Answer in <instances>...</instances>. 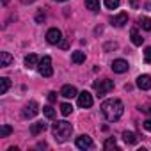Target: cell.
<instances>
[{
    "instance_id": "1",
    "label": "cell",
    "mask_w": 151,
    "mask_h": 151,
    "mask_svg": "<svg viewBox=\"0 0 151 151\" xmlns=\"http://www.w3.org/2000/svg\"><path fill=\"white\" fill-rule=\"evenodd\" d=\"M101 112L105 116V119L109 123H116L121 119L123 112H124V107H123V101L117 100V98H110V100H105L101 103Z\"/></svg>"
},
{
    "instance_id": "2",
    "label": "cell",
    "mask_w": 151,
    "mask_h": 151,
    "mask_svg": "<svg viewBox=\"0 0 151 151\" xmlns=\"http://www.w3.org/2000/svg\"><path fill=\"white\" fill-rule=\"evenodd\" d=\"M52 133H53L57 142H66L71 137V133H73V126L68 121H57L52 126Z\"/></svg>"
},
{
    "instance_id": "3",
    "label": "cell",
    "mask_w": 151,
    "mask_h": 151,
    "mask_svg": "<svg viewBox=\"0 0 151 151\" xmlns=\"http://www.w3.org/2000/svg\"><path fill=\"white\" fill-rule=\"evenodd\" d=\"M37 69H39V73L43 75V77H52L53 75V68H52V59L48 57V55H45L41 60H39V64H37Z\"/></svg>"
},
{
    "instance_id": "4",
    "label": "cell",
    "mask_w": 151,
    "mask_h": 151,
    "mask_svg": "<svg viewBox=\"0 0 151 151\" xmlns=\"http://www.w3.org/2000/svg\"><path fill=\"white\" fill-rule=\"evenodd\" d=\"M94 89H96L98 96H105V94H109V93L114 89V82L109 80V78L100 80V82H94Z\"/></svg>"
},
{
    "instance_id": "5",
    "label": "cell",
    "mask_w": 151,
    "mask_h": 151,
    "mask_svg": "<svg viewBox=\"0 0 151 151\" xmlns=\"http://www.w3.org/2000/svg\"><path fill=\"white\" fill-rule=\"evenodd\" d=\"M78 107L80 109H91L93 107V94L91 93H87V91H82V93H78Z\"/></svg>"
},
{
    "instance_id": "6",
    "label": "cell",
    "mask_w": 151,
    "mask_h": 151,
    "mask_svg": "<svg viewBox=\"0 0 151 151\" xmlns=\"http://www.w3.org/2000/svg\"><path fill=\"white\" fill-rule=\"evenodd\" d=\"M37 112H39V105H37V101H29V103L25 105L22 116H23L25 119H30V117H34Z\"/></svg>"
},
{
    "instance_id": "7",
    "label": "cell",
    "mask_w": 151,
    "mask_h": 151,
    "mask_svg": "<svg viewBox=\"0 0 151 151\" xmlns=\"http://www.w3.org/2000/svg\"><path fill=\"white\" fill-rule=\"evenodd\" d=\"M46 41H48L50 45H60V41H62V32H60L59 29H50V30L46 32Z\"/></svg>"
},
{
    "instance_id": "8",
    "label": "cell",
    "mask_w": 151,
    "mask_h": 151,
    "mask_svg": "<svg viewBox=\"0 0 151 151\" xmlns=\"http://www.w3.org/2000/svg\"><path fill=\"white\" fill-rule=\"evenodd\" d=\"M75 146L78 149H89V147H93V139L89 135H78L77 140H75Z\"/></svg>"
},
{
    "instance_id": "9",
    "label": "cell",
    "mask_w": 151,
    "mask_h": 151,
    "mask_svg": "<svg viewBox=\"0 0 151 151\" xmlns=\"http://www.w3.org/2000/svg\"><path fill=\"white\" fill-rule=\"evenodd\" d=\"M137 87L142 91H149L151 89V77L149 75H140L137 78Z\"/></svg>"
},
{
    "instance_id": "10",
    "label": "cell",
    "mask_w": 151,
    "mask_h": 151,
    "mask_svg": "<svg viewBox=\"0 0 151 151\" xmlns=\"http://www.w3.org/2000/svg\"><path fill=\"white\" fill-rule=\"evenodd\" d=\"M112 71L114 73H124V71H128V62L124 59H116L112 62Z\"/></svg>"
},
{
    "instance_id": "11",
    "label": "cell",
    "mask_w": 151,
    "mask_h": 151,
    "mask_svg": "<svg viewBox=\"0 0 151 151\" xmlns=\"http://www.w3.org/2000/svg\"><path fill=\"white\" fill-rule=\"evenodd\" d=\"M126 23H128V14L126 13H119L117 16L112 18V25L114 27H124Z\"/></svg>"
},
{
    "instance_id": "12",
    "label": "cell",
    "mask_w": 151,
    "mask_h": 151,
    "mask_svg": "<svg viewBox=\"0 0 151 151\" xmlns=\"http://www.w3.org/2000/svg\"><path fill=\"white\" fill-rule=\"evenodd\" d=\"M60 94L64 98H75V96H78V91H77V87H75V86H64L60 89Z\"/></svg>"
},
{
    "instance_id": "13",
    "label": "cell",
    "mask_w": 151,
    "mask_h": 151,
    "mask_svg": "<svg viewBox=\"0 0 151 151\" xmlns=\"http://www.w3.org/2000/svg\"><path fill=\"white\" fill-rule=\"evenodd\" d=\"M13 55L11 53H7V52H0V68H7V66H11L13 64Z\"/></svg>"
},
{
    "instance_id": "14",
    "label": "cell",
    "mask_w": 151,
    "mask_h": 151,
    "mask_svg": "<svg viewBox=\"0 0 151 151\" xmlns=\"http://www.w3.org/2000/svg\"><path fill=\"white\" fill-rule=\"evenodd\" d=\"M45 130H46V123H43V121L32 123V126H30V133H32V135H39V133L45 132Z\"/></svg>"
},
{
    "instance_id": "15",
    "label": "cell",
    "mask_w": 151,
    "mask_h": 151,
    "mask_svg": "<svg viewBox=\"0 0 151 151\" xmlns=\"http://www.w3.org/2000/svg\"><path fill=\"white\" fill-rule=\"evenodd\" d=\"M37 64H39V59H37V55H36V53H30V55H27V57H25V66H27L29 69L36 68Z\"/></svg>"
},
{
    "instance_id": "16",
    "label": "cell",
    "mask_w": 151,
    "mask_h": 151,
    "mask_svg": "<svg viewBox=\"0 0 151 151\" xmlns=\"http://www.w3.org/2000/svg\"><path fill=\"white\" fill-rule=\"evenodd\" d=\"M130 36H132V43H133L135 46H140V45L144 43V37H142V36L139 34V30H137V29H132Z\"/></svg>"
},
{
    "instance_id": "17",
    "label": "cell",
    "mask_w": 151,
    "mask_h": 151,
    "mask_svg": "<svg viewBox=\"0 0 151 151\" xmlns=\"http://www.w3.org/2000/svg\"><path fill=\"white\" fill-rule=\"evenodd\" d=\"M84 60H86V53H84V52L78 50V52H73V53H71V62H73V64H82Z\"/></svg>"
},
{
    "instance_id": "18",
    "label": "cell",
    "mask_w": 151,
    "mask_h": 151,
    "mask_svg": "<svg viewBox=\"0 0 151 151\" xmlns=\"http://www.w3.org/2000/svg\"><path fill=\"white\" fill-rule=\"evenodd\" d=\"M86 7L93 13H98L100 11V0H86Z\"/></svg>"
},
{
    "instance_id": "19",
    "label": "cell",
    "mask_w": 151,
    "mask_h": 151,
    "mask_svg": "<svg viewBox=\"0 0 151 151\" xmlns=\"http://www.w3.org/2000/svg\"><path fill=\"white\" fill-rule=\"evenodd\" d=\"M123 139H124L126 144H135V142H137V135H135L133 132H124V133H123Z\"/></svg>"
},
{
    "instance_id": "20",
    "label": "cell",
    "mask_w": 151,
    "mask_h": 151,
    "mask_svg": "<svg viewBox=\"0 0 151 151\" xmlns=\"http://www.w3.org/2000/svg\"><path fill=\"white\" fill-rule=\"evenodd\" d=\"M9 86H11V82H9V78H0V94H6L7 93V89H9Z\"/></svg>"
},
{
    "instance_id": "21",
    "label": "cell",
    "mask_w": 151,
    "mask_h": 151,
    "mask_svg": "<svg viewBox=\"0 0 151 151\" xmlns=\"http://www.w3.org/2000/svg\"><path fill=\"white\" fill-rule=\"evenodd\" d=\"M139 23H140V27H142L144 30H151V18L142 16V18H139Z\"/></svg>"
},
{
    "instance_id": "22",
    "label": "cell",
    "mask_w": 151,
    "mask_h": 151,
    "mask_svg": "<svg viewBox=\"0 0 151 151\" xmlns=\"http://www.w3.org/2000/svg\"><path fill=\"white\" fill-rule=\"evenodd\" d=\"M103 2H105L107 9H117L119 4H121V0H103Z\"/></svg>"
},
{
    "instance_id": "23",
    "label": "cell",
    "mask_w": 151,
    "mask_h": 151,
    "mask_svg": "<svg viewBox=\"0 0 151 151\" xmlns=\"http://www.w3.org/2000/svg\"><path fill=\"white\" fill-rule=\"evenodd\" d=\"M43 114L48 117V119H55V110L50 107V105H46V107H43Z\"/></svg>"
},
{
    "instance_id": "24",
    "label": "cell",
    "mask_w": 151,
    "mask_h": 151,
    "mask_svg": "<svg viewBox=\"0 0 151 151\" xmlns=\"http://www.w3.org/2000/svg\"><path fill=\"white\" fill-rule=\"evenodd\" d=\"M71 112H73V107H71L69 103H62V105H60V114H62V116H69Z\"/></svg>"
},
{
    "instance_id": "25",
    "label": "cell",
    "mask_w": 151,
    "mask_h": 151,
    "mask_svg": "<svg viewBox=\"0 0 151 151\" xmlns=\"http://www.w3.org/2000/svg\"><path fill=\"white\" fill-rule=\"evenodd\" d=\"M13 133V128L7 126V124H2V128H0V137H7Z\"/></svg>"
},
{
    "instance_id": "26",
    "label": "cell",
    "mask_w": 151,
    "mask_h": 151,
    "mask_svg": "<svg viewBox=\"0 0 151 151\" xmlns=\"http://www.w3.org/2000/svg\"><path fill=\"white\" fill-rule=\"evenodd\" d=\"M103 147H105V149H110V147H116V139H114V137H109V139L105 140V144H103Z\"/></svg>"
},
{
    "instance_id": "27",
    "label": "cell",
    "mask_w": 151,
    "mask_h": 151,
    "mask_svg": "<svg viewBox=\"0 0 151 151\" xmlns=\"http://www.w3.org/2000/svg\"><path fill=\"white\" fill-rule=\"evenodd\" d=\"M144 60H146V62H151V46H147V48L144 50Z\"/></svg>"
},
{
    "instance_id": "28",
    "label": "cell",
    "mask_w": 151,
    "mask_h": 151,
    "mask_svg": "<svg viewBox=\"0 0 151 151\" xmlns=\"http://www.w3.org/2000/svg\"><path fill=\"white\" fill-rule=\"evenodd\" d=\"M55 100H57V94H55V93H48V101H50V103H53Z\"/></svg>"
},
{
    "instance_id": "29",
    "label": "cell",
    "mask_w": 151,
    "mask_h": 151,
    "mask_svg": "<svg viewBox=\"0 0 151 151\" xmlns=\"http://www.w3.org/2000/svg\"><path fill=\"white\" fill-rule=\"evenodd\" d=\"M144 128H146L147 132H151V119H146V121H144Z\"/></svg>"
},
{
    "instance_id": "30",
    "label": "cell",
    "mask_w": 151,
    "mask_h": 151,
    "mask_svg": "<svg viewBox=\"0 0 151 151\" xmlns=\"http://www.w3.org/2000/svg\"><path fill=\"white\" fill-rule=\"evenodd\" d=\"M130 6H132L133 9H137V7H139V0H130Z\"/></svg>"
},
{
    "instance_id": "31",
    "label": "cell",
    "mask_w": 151,
    "mask_h": 151,
    "mask_svg": "<svg viewBox=\"0 0 151 151\" xmlns=\"http://www.w3.org/2000/svg\"><path fill=\"white\" fill-rule=\"evenodd\" d=\"M36 20H37V22H41V20H45V14H41V13H39V14H37V18H36Z\"/></svg>"
},
{
    "instance_id": "32",
    "label": "cell",
    "mask_w": 151,
    "mask_h": 151,
    "mask_svg": "<svg viewBox=\"0 0 151 151\" xmlns=\"http://www.w3.org/2000/svg\"><path fill=\"white\" fill-rule=\"evenodd\" d=\"M60 46L62 48H68V41H60Z\"/></svg>"
},
{
    "instance_id": "33",
    "label": "cell",
    "mask_w": 151,
    "mask_h": 151,
    "mask_svg": "<svg viewBox=\"0 0 151 151\" xmlns=\"http://www.w3.org/2000/svg\"><path fill=\"white\" fill-rule=\"evenodd\" d=\"M23 4H32V2H36V0H22Z\"/></svg>"
},
{
    "instance_id": "34",
    "label": "cell",
    "mask_w": 151,
    "mask_h": 151,
    "mask_svg": "<svg viewBox=\"0 0 151 151\" xmlns=\"http://www.w3.org/2000/svg\"><path fill=\"white\" fill-rule=\"evenodd\" d=\"M57 2H66V0H57Z\"/></svg>"
},
{
    "instance_id": "35",
    "label": "cell",
    "mask_w": 151,
    "mask_h": 151,
    "mask_svg": "<svg viewBox=\"0 0 151 151\" xmlns=\"http://www.w3.org/2000/svg\"><path fill=\"white\" fill-rule=\"evenodd\" d=\"M149 6H151V4H149Z\"/></svg>"
}]
</instances>
